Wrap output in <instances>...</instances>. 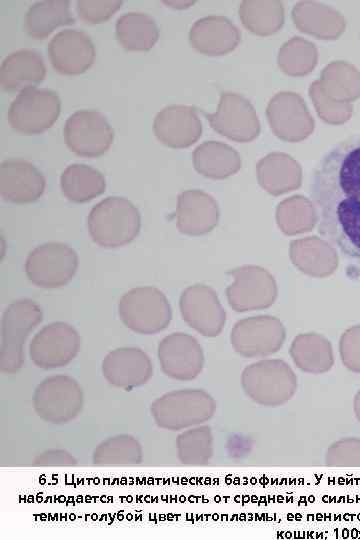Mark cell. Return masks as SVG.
I'll use <instances>...</instances> for the list:
<instances>
[{
	"instance_id": "4fadbf2b",
	"label": "cell",
	"mask_w": 360,
	"mask_h": 540,
	"mask_svg": "<svg viewBox=\"0 0 360 540\" xmlns=\"http://www.w3.org/2000/svg\"><path fill=\"white\" fill-rule=\"evenodd\" d=\"M266 113L273 132L285 141H300L313 131V117L297 93H277L270 100Z\"/></svg>"
},
{
	"instance_id": "9c48e42d",
	"label": "cell",
	"mask_w": 360,
	"mask_h": 540,
	"mask_svg": "<svg viewBox=\"0 0 360 540\" xmlns=\"http://www.w3.org/2000/svg\"><path fill=\"white\" fill-rule=\"evenodd\" d=\"M64 138L72 152L92 158L109 149L114 133L101 112L84 109L69 116L64 126Z\"/></svg>"
},
{
	"instance_id": "cb8c5ba5",
	"label": "cell",
	"mask_w": 360,
	"mask_h": 540,
	"mask_svg": "<svg viewBox=\"0 0 360 540\" xmlns=\"http://www.w3.org/2000/svg\"><path fill=\"white\" fill-rule=\"evenodd\" d=\"M193 164L195 169L205 177L223 179L240 169L241 159L231 146L211 140L195 148Z\"/></svg>"
},
{
	"instance_id": "277c9868",
	"label": "cell",
	"mask_w": 360,
	"mask_h": 540,
	"mask_svg": "<svg viewBox=\"0 0 360 540\" xmlns=\"http://www.w3.org/2000/svg\"><path fill=\"white\" fill-rule=\"evenodd\" d=\"M242 386L257 404L276 407L292 398L297 379L285 362L268 360L247 367L242 375Z\"/></svg>"
},
{
	"instance_id": "5bb4252c",
	"label": "cell",
	"mask_w": 360,
	"mask_h": 540,
	"mask_svg": "<svg viewBox=\"0 0 360 540\" xmlns=\"http://www.w3.org/2000/svg\"><path fill=\"white\" fill-rule=\"evenodd\" d=\"M49 59L54 69L65 75H78L88 70L95 59V47L90 37L77 29L58 32L48 45Z\"/></svg>"
},
{
	"instance_id": "e575fe53",
	"label": "cell",
	"mask_w": 360,
	"mask_h": 540,
	"mask_svg": "<svg viewBox=\"0 0 360 540\" xmlns=\"http://www.w3.org/2000/svg\"><path fill=\"white\" fill-rule=\"evenodd\" d=\"M328 465L360 464V440L346 439L333 444L326 455Z\"/></svg>"
},
{
	"instance_id": "5b68a950",
	"label": "cell",
	"mask_w": 360,
	"mask_h": 540,
	"mask_svg": "<svg viewBox=\"0 0 360 540\" xmlns=\"http://www.w3.org/2000/svg\"><path fill=\"white\" fill-rule=\"evenodd\" d=\"M122 322L140 334H154L165 329L171 320L166 296L151 286L136 287L126 292L118 304Z\"/></svg>"
},
{
	"instance_id": "d6a6232c",
	"label": "cell",
	"mask_w": 360,
	"mask_h": 540,
	"mask_svg": "<svg viewBox=\"0 0 360 540\" xmlns=\"http://www.w3.org/2000/svg\"><path fill=\"white\" fill-rule=\"evenodd\" d=\"M329 9L314 1H300L292 9L295 26L302 32L317 37H327L324 21Z\"/></svg>"
},
{
	"instance_id": "30bf717a",
	"label": "cell",
	"mask_w": 360,
	"mask_h": 540,
	"mask_svg": "<svg viewBox=\"0 0 360 540\" xmlns=\"http://www.w3.org/2000/svg\"><path fill=\"white\" fill-rule=\"evenodd\" d=\"M219 134L237 142H249L260 132L253 105L242 95L222 92L216 112L203 113Z\"/></svg>"
},
{
	"instance_id": "836d02e7",
	"label": "cell",
	"mask_w": 360,
	"mask_h": 540,
	"mask_svg": "<svg viewBox=\"0 0 360 540\" xmlns=\"http://www.w3.org/2000/svg\"><path fill=\"white\" fill-rule=\"evenodd\" d=\"M122 3L119 0H78L76 12L85 23L97 24L113 16Z\"/></svg>"
},
{
	"instance_id": "ba28073f",
	"label": "cell",
	"mask_w": 360,
	"mask_h": 540,
	"mask_svg": "<svg viewBox=\"0 0 360 540\" xmlns=\"http://www.w3.org/2000/svg\"><path fill=\"white\" fill-rule=\"evenodd\" d=\"M61 109L59 96L50 89L32 88L20 92L8 111V120L17 132L33 135L49 129Z\"/></svg>"
},
{
	"instance_id": "4dcf8cb0",
	"label": "cell",
	"mask_w": 360,
	"mask_h": 540,
	"mask_svg": "<svg viewBox=\"0 0 360 540\" xmlns=\"http://www.w3.org/2000/svg\"><path fill=\"white\" fill-rule=\"evenodd\" d=\"M317 63L315 45L302 37H293L279 49L278 65L291 76L306 75Z\"/></svg>"
},
{
	"instance_id": "8992f818",
	"label": "cell",
	"mask_w": 360,
	"mask_h": 540,
	"mask_svg": "<svg viewBox=\"0 0 360 540\" xmlns=\"http://www.w3.org/2000/svg\"><path fill=\"white\" fill-rule=\"evenodd\" d=\"M78 255L67 244L47 242L34 248L28 255L25 271L36 286L46 289L67 285L76 274Z\"/></svg>"
},
{
	"instance_id": "83f0119b",
	"label": "cell",
	"mask_w": 360,
	"mask_h": 540,
	"mask_svg": "<svg viewBox=\"0 0 360 540\" xmlns=\"http://www.w3.org/2000/svg\"><path fill=\"white\" fill-rule=\"evenodd\" d=\"M239 16L251 32L270 35L283 25V4L280 1H243L239 7Z\"/></svg>"
},
{
	"instance_id": "f546056e",
	"label": "cell",
	"mask_w": 360,
	"mask_h": 540,
	"mask_svg": "<svg viewBox=\"0 0 360 540\" xmlns=\"http://www.w3.org/2000/svg\"><path fill=\"white\" fill-rule=\"evenodd\" d=\"M301 171L299 164L289 155L284 153H272L262 159L258 164V174H272L259 178L260 184L273 194L283 193L282 184L285 192L298 187L300 184L287 178L296 180L301 176L287 175L288 172Z\"/></svg>"
},
{
	"instance_id": "7c38bea8",
	"label": "cell",
	"mask_w": 360,
	"mask_h": 540,
	"mask_svg": "<svg viewBox=\"0 0 360 540\" xmlns=\"http://www.w3.org/2000/svg\"><path fill=\"white\" fill-rule=\"evenodd\" d=\"M35 408L38 415L53 423L74 418L82 405V392L78 383L69 376H52L36 389Z\"/></svg>"
},
{
	"instance_id": "44dd1931",
	"label": "cell",
	"mask_w": 360,
	"mask_h": 540,
	"mask_svg": "<svg viewBox=\"0 0 360 540\" xmlns=\"http://www.w3.org/2000/svg\"><path fill=\"white\" fill-rule=\"evenodd\" d=\"M240 39L241 34L236 25L220 15L198 19L189 32L192 47L209 56L224 55L234 50Z\"/></svg>"
},
{
	"instance_id": "e0dca14e",
	"label": "cell",
	"mask_w": 360,
	"mask_h": 540,
	"mask_svg": "<svg viewBox=\"0 0 360 540\" xmlns=\"http://www.w3.org/2000/svg\"><path fill=\"white\" fill-rule=\"evenodd\" d=\"M45 186L43 174L29 161L11 158L0 165V195L6 201L34 202L42 196Z\"/></svg>"
},
{
	"instance_id": "d4e9b609",
	"label": "cell",
	"mask_w": 360,
	"mask_h": 540,
	"mask_svg": "<svg viewBox=\"0 0 360 540\" xmlns=\"http://www.w3.org/2000/svg\"><path fill=\"white\" fill-rule=\"evenodd\" d=\"M74 22L67 0H42L34 3L27 11L24 27L34 39L48 37L56 28Z\"/></svg>"
},
{
	"instance_id": "8fae6325",
	"label": "cell",
	"mask_w": 360,
	"mask_h": 540,
	"mask_svg": "<svg viewBox=\"0 0 360 540\" xmlns=\"http://www.w3.org/2000/svg\"><path fill=\"white\" fill-rule=\"evenodd\" d=\"M80 348L77 331L64 322L42 328L30 343L31 360L40 368L53 369L67 365Z\"/></svg>"
},
{
	"instance_id": "9a60e30c",
	"label": "cell",
	"mask_w": 360,
	"mask_h": 540,
	"mask_svg": "<svg viewBox=\"0 0 360 540\" xmlns=\"http://www.w3.org/2000/svg\"><path fill=\"white\" fill-rule=\"evenodd\" d=\"M183 319L204 336L218 335L225 323V312L215 292L204 285L187 288L180 298Z\"/></svg>"
},
{
	"instance_id": "6da1fadb",
	"label": "cell",
	"mask_w": 360,
	"mask_h": 540,
	"mask_svg": "<svg viewBox=\"0 0 360 540\" xmlns=\"http://www.w3.org/2000/svg\"><path fill=\"white\" fill-rule=\"evenodd\" d=\"M318 233L344 258L360 263V135L331 147L310 183Z\"/></svg>"
},
{
	"instance_id": "1f68e13d",
	"label": "cell",
	"mask_w": 360,
	"mask_h": 540,
	"mask_svg": "<svg viewBox=\"0 0 360 540\" xmlns=\"http://www.w3.org/2000/svg\"><path fill=\"white\" fill-rule=\"evenodd\" d=\"M180 460L188 464L208 461L212 455V436L208 427L186 431L178 437Z\"/></svg>"
},
{
	"instance_id": "7402d4cb",
	"label": "cell",
	"mask_w": 360,
	"mask_h": 540,
	"mask_svg": "<svg viewBox=\"0 0 360 540\" xmlns=\"http://www.w3.org/2000/svg\"><path fill=\"white\" fill-rule=\"evenodd\" d=\"M46 75L42 55L33 49H21L9 54L0 67V85L8 92H23L35 88Z\"/></svg>"
},
{
	"instance_id": "4316f807",
	"label": "cell",
	"mask_w": 360,
	"mask_h": 540,
	"mask_svg": "<svg viewBox=\"0 0 360 540\" xmlns=\"http://www.w3.org/2000/svg\"><path fill=\"white\" fill-rule=\"evenodd\" d=\"M116 37L126 50L147 51L157 42L159 29L150 15L129 12L117 19Z\"/></svg>"
},
{
	"instance_id": "603a6c76",
	"label": "cell",
	"mask_w": 360,
	"mask_h": 540,
	"mask_svg": "<svg viewBox=\"0 0 360 540\" xmlns=\"http://www.w3.org/2000/svg\"><path fill=\"white\" fill-rule=\"evenodd\" d=\"M177 226L182 233L201 235L211 231L218 222L219 209L215 199L201 190H187L178 196Z\"/></svg>"
},
{
	"instance_id": "2e32d148",
	"label": "cell",
	"mask_w": 360,
	"mask_h": 540,
	"mask_svg": "<svg viewBox=\"0 0 360 540\" xmlns=\"http://www.w3.org/2000/svg\"><path fill=\"white\" fill-rule=\"evenodd\" d=\"M158 357L164 373L178 380L195 378L204 361L197 340L185 333L165 337L158 346Z\"/></svg>"
},
{
	"instance_id": "ac0fdd59",
	"label": "cell",
	"mask_w": 360,
	"mask_h": 540,
	"mask_svg": "<svg viewBox=\"0 0 360 540\" xmlns=\"http://www.w3.org/2000/svg\"><path fill=\"white\" fill-rule=\"evenodd\" d=\"M156 137L172 148H185L194 144L202 133V123L196 108L170 105L157 113L153 122Z\"/></svg>"
},
{
	"instance_id": "d6986e66",
	"label": "cell",
	"mask_w": 360,
	"mask_h": 540,
	"mask_svg": "<svg viewBox=\"0 0 360 540\" xmlns=\"http://www.w3.org/2000/svg\"><path fill=\"white\" fill-rule=\"evenodd\" d=\"M239 321L231 332V343L244 356L267 355L281 347L285 331L282 324L271 317Z\"/></svg>"
},
{
	"instance_id": "7a4b0ae2",
	"label": "cell",
	"mask_w": 360,
	"mask_h": 540,
	"mask_svg": "<svg viewBox=\"0 0 360 540\" xmlns=\"http://www.w3.org/2000/svg\"><path fill=\"white\" fill-rule=\"evenodd\" d=\"M87 226L92 240L103 248H118L132 242L141 227L136 206L126 198L110 196L90 211Z\"/></svg>"
},
{
	"instance_id": "ffe728a7",
	"label": "cell",
	"mask_w": 360,
	"mask_h": 540,
	"mask_svg": "<svg viewBox=\"0 0 360 540\" xmlns=\"http://www.w3.org/2000/svg\"><path fill=\"white\" fill-rule=\"evenodd\" d=\"M102 372L111 384L131 388L146 383L153 373V367L144 351L124 347L113 350L104 358Z\"/></svg>"
},
{
	"instance_id": "3957f363",
	"label": "cell",
	"mask_w": 360,
	"mask_h": 540,
	"mask_svg": "<svg viewBox=\"0 0 360 540\" xmlns=\"http://www.w3.org/2000/svg\"><path fill=\"white\" fill-rule=\"evenodd\" d=\"M42 321L40 306L31 299L12 302L2 317L0 368L14 373L24 362L23 346L31 331Z\"/></svg>"
},
{
	"instance_id": "484cf974",
	"label": "cell",
	"mask_w": 360,
	"mask_h": 540,
	"mask_svg": "<svg viewBox=\"0 0 360 540\" xmlns=\"http://www.w3.org/2000/svg\"><path fill=\"white\" fill-rule=\"evenodd\" d=\"M64 196L75 203L88 202L101 195L106 188L103 174L86 164L69 165L60 177Z\"/></svg>"
},
{
	"instance_id": "52a82bcc",
	"label": "cell",
	"mask_w": 360,
	"mask_h": 540,
	"mask_svg": "<svg viewBox=\"0 0 360 540\" xmlns=\"http://www.w3.org/2000/svg\"><path fill=\"white\" fill-rule=\"evenodd\" d=\"M214 411V400L202 390L170 392L156 400L152 406L156 423L171 430L203 423L212 417Z\"/></svg>"
},
{
	"instance_id": "f1b7e54d",
	"label": "cell",
	"mask_w": 360,
	"mask_h": 540,
	"mask_svg": "<svg viewBox=\"0 0 360 540\" xmlns=\"http://www.w3.org/2000/svg\"><path fill=\"white\" fill-rule=\"evenodd\" d=\"M291 355L300 369L310 373L329 370L333 363L329 342L317 335H301L295 338Z\"/></svg>"
},
{
	"instance_id": "d590c367",
	"label": "cell",
	"mask_w": 360,
	"mask_h": 540,
	"mask_svg": "<svg viewBox=\"0 0 360 540\" xmlns=\"http://www.w3.org/2000/svg\"><path fill=\"white\" fill-rule=\"evenodd\" d=\"M354 410L358 420L360 421V391L358 392L354 400Z\"/></svg>"
}]
</instances>
